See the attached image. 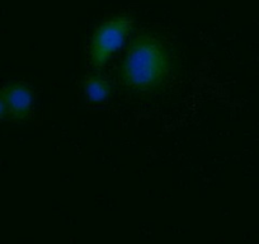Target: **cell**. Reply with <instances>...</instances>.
I'll return each instance as SVG.
<instances>
[{"label":"cell","instance_id":"3","mask_svg":"<svg viewBox=\"0 0 259 244\" xmlns=\"http://www.w3.org/2000/svg\"><path fill=\"white\" fill-rule=\"evenodd\" d=\"M7 108V118L14 122H26L32 117L36 104L34 91L24 82H9L0 89Z\"/></svg>","mask_w":259,"mask_h":244},{"label":"cell","instance_id":"4","mask_svg":"<svg viewBox=\"0 0 259 244\" xmlns=\"http://www.w3.org/2000/svg\"><path fill=\"white\" fill-rule=\"evenodd\" d=\"M111 93V84L103 76L91 75L84 82V94L92 103H103L109 98Z\"/></svg>","mask_w":259,"mask_h":244},{"label":"cell","instance_id":"5","mask_svg":"<svg viewBox=\"0 0 259 244\" xmlns=\"http://www.w3.org/2000/svg\"><path fill=\"white\" fill-rule=\"evenodd\" d=\"M7 118V108H6V103H4L3 98L0 96V121H3V119Z\"/></svg>","mask_w":259,"mask_h":244},{"label":"cell","instance_id":"2","mask_svg":"<svg viewBox=\"0 0 259 244\" xmlns=\"http://www.w3.org/2000/svg\"><path fill=\"white\" fill-rule=\"evenodd\" d=\"M134 21L128 16H116L103 21L94 31L89 46L91 63L94 68H102L126 42Z\"/></svg>","mask_w":259,"mask_h":244},{"label":"cell","instance_id":"1","mask_svg":"<svg viewBox=\"0 0 259 244\" xmlns=\"http://www.w3.org/2000/svg\"><path fill=\"white\" fill-rule=\"evenodd\" d=\"M174 59L164 42L150 33L139 34L124 54L119 79L134 93L159 92L170 82Z\"/></svg>","mask_w":259,"mask_h":244}]
</instances>
